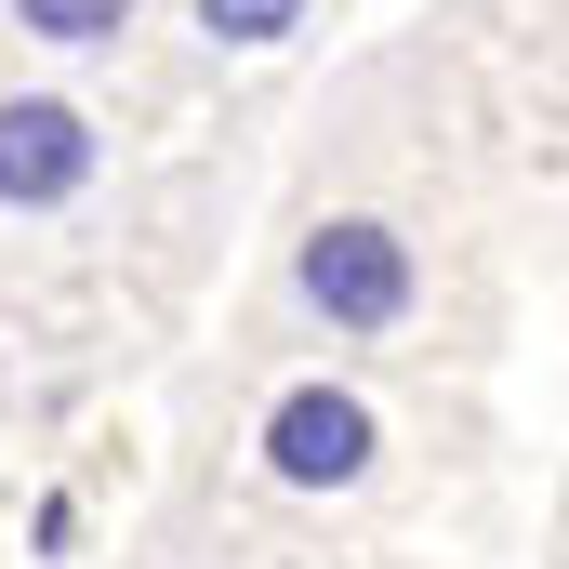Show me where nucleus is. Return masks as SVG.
Here are the masks:
<instances>
[{
	"label": "nucleus",
	"mask_w": 569,
	"mask_h": 569,
	"mask_svg": "<svg viewBox=\"0 0 569 569\" xmlns=\"http://www.w3.org/2000/svg\"><path fill=\"white\" fill-rule=\"evenodd\" d=\"M291 305H305L331 345H385V331H411L425 266H411V239H398L385 212H331V226H305V252H291Z\"/></svg>",
	"instance_id": "1"
},
{
	"label": "nucleus",
	"mask_w": 569,
	"mask_h": 569,
	"mask_svg": "<svg viewBox=\"0 0 569 569\" xmlns=\"http://www.w3.org/2000/svg\"><path fill=\"white\" fill-rule=\"evenodd\" d=\"M371 450H385L371 398H358V385H331V371L279 385V398H266V425H252V463H266L279 490H305V503L358 490V477H371Z\"/></svg>",
	"instance_id": "2"
},
{
	"label": "nucleus",
	"mask_w": 569,
	"mask_h": 569,
	"mask_svg": "<svg viewBox=\"0 0 569 569\" xmlns=\"http://www.w3.org/2000/svg\"><path fill=\"white\" fill-rule=\"evenodd\" d=\"M107 186V120L80 93H0V212H80Z\"/></svg>",
	"instance_id": "3"
},
{
	"label": "nucleus",
	"mask_w": 569,
	"mask_h": 569,
	"mask_svg": "<svg viewBox=\"0 0 569 569\" xmlns=\"http://www.w3.org/2000/svg\"><path fill=\"white\" fill-rule=\"evenodd\" d=\"M13 27H27L40 53H120L146 27V0H13Z\"/></svg>",
	"instance_id": "4"
},
{
	"label": "nucleus",
	"mask_w": 569,
	"mask_h": 569,
	"mask_svg": "<svg viewBox=\"0 0 569 569\" xmlns=\"http://www.w3.org/2000/svg\"><path fill=\"white\" fill-rule=\"evenodd\" d=\"M305 13H318V0H186V27H199L212 53H279Z\"/></svg>",
	"instance_id": "5"
}]
</instances>
